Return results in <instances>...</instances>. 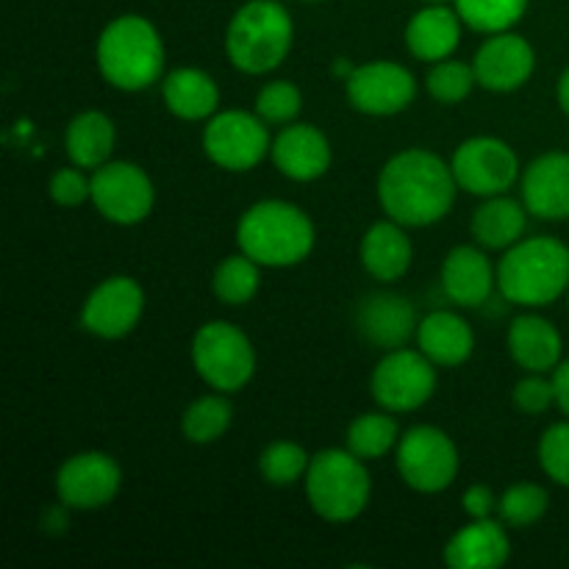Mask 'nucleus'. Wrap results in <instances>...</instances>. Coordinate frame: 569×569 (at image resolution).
Masks as SVG:
<instances>
[{"label":"nucleus","instance_id":"obj_1","mask_svg":"<svg viewBox=\"0 0 569 569\" xmlns=\"http://www.w3.org/2000/svg\"><path fill=\"white\" fill-rule=\"evenodd\" d=\"M453 167L422 148L395 153L378 176V200L389 220L406 228H426L445 220L456 203Z\"/></svg>","mask_w":569,"mask_h":569},{"label":"nucleus","instance_id":"obj_2","mask_svg":"<svg viewBox=\"0 0 569 569\" xmlns=\"http://www.w3.org/2000/svg\"><path fill=\"white\" fill-rule=\"evenodd\" d=\"M498 289L522 309L556 303L569 292V248L556 237L520 239L500 259Z\"/></svg>","mask_w":569,"mask_h":569},{"label":"nucleus","instance_id":"obj_3","mask_svg":"<svg viewBox=\"0 0 569 569\" xmlns=\"http://www.w3.org/2000/svg\"><path fill=\"white\" fill-rule=\"evenodd\" d=\"M237 244L261 267H295L315 250V222L287 200H259L239 217Z\"/></svg>","mask_w":569,"mask_h":569},{"label":"nucleus","instance_id":"obj_4","mask_svg":"<svg viewBox=\"0 0 569 569\" xmlns=\"http://www.w3.org/2000/svg\"><path fill=\"white\" fill-rule=\"evenodd\" d=\"M98 70L122 92H142L164 72V42L150 20L122 14L98 37Z\"/></svg>","mask_w":569,"mask_h":569},{"label":"nucleus","instance_id":"obj_5","mask_svg":"<svg viewBox=\"0 0 569 569\" xmlns=\"http://www.w3.org/2000/svg\"><path fill=\"white\" fill-rule=\"evenodd\" d=\"M295 42V22L278 0H250L231 17L226 53L237 70L264 76L283 64Z\"/></svg>","mask_w":569,"mask_h":569},{"label":"nucleus","instance_id":"obj_6","mask_svg":"<svg viewBox=\"0 0 569 569\" xmlns=\"http://www.w3.org/2000/svg\"><path fill=\"white\" fill-rule=\"evenodd\" d=\"M306 498L317 517L342 526L365 515L372 498V481L365 459L350 453L348 448H328L311 456L309 472L303 478Z\"/></svg>","mask_w":569,"mask_h":569},{"label":"nucleus","instance_id":"obj_7","mask_svg":"<svg viewBox=\"0 0 569 569\" xmlns=\"http://www.w3.org/2000/svg\"><path fill=\"white\" fill-rule=\"evenodd\" d=\"M194 372L214 392H239L256 372V350L242 328L226 320H211L192 339Z\"/></svg>","mask_w":569,"mask_h":569},{"label":"nucleus","instance_id":"obj_8","mask_svg":"<svg viewBox=\"0 0 569 569\" xmlns=\"http://www.w3.org/2000/svg\"><path fill=\"white\" fill-rule=\"evenodd\" d=\"M398 472L415 492H445L459 476V448L437 426H415L395 448Z\"/></svg>","mask_w":569,"mask_h":569},{"label":"nucleus","instance_id":"obj_9","mask_svg":"<svg viewBox=\"0 0 569 569\" xmlns=\"http://www.w3.org/2000/svg\"><path fill=\"white\" fill-rule=\"evenodd\" d=\"M370 392L383 411H417L437 392V365L420 348L387 350L370 378Z\"/></svg>","mask_w":569,"mask_h":569},{"label":"nucleus","instance_id":"obj_10","mask_svg":"<svg viewBox=\"0 0 569 569\" xmlns=\"http://www.w3.org/2000/svg\"><path fill=\"white\" fill-rule=\"evenodd\" d=\"M270 131L259 114L228 109L209 117L203 128V150L228 172H248L270 153Z\"/></svg>","mask_w":569,"mask_h":569},{"label":"nucleus","instance_id":"obj_11","mask_svg":"<svg viewBox=\"0 0 569 569\" xmlns=\"http://www.w3.org/2000/svg\"><path fill=\"white\" fill-rule=\"evenodd\" d=\"M453 176L459 189L476 198H495L506 194L520 178V159L509 142L498 137H472L456 148Z\"/></svg>","mask_w":569,"mask_h":569},{"label":"nucleus","instance_id":"obj_12","mask_svg":"<svg viewBox=\"0 0 569 569\" xmlns=\"http://www.w3.org/2000/svg\"><path fill=\"white\" fill-rule=\"evenodd\" d=\"M94 209L117 226H137L153 211L156 189L148 172L131 161H106L92 170Z\"/></svg>","mask_w":569,"mask_h":569},{"label":"nucleus","instance_id":"obj_13","mask_svg":"<svg viewBox=\"0 0 569 569\" xmlns=\"http://www.w3.org/2000/svg\"><path fill=\"white\" fill-rule=\"evenodd\" d=\"M120 487V465L100 450H83V453L70 456L56 472V495L64 509L98 511L117 498Z\"/></svg>","mask_w":569,"mask_h":569},{"label":"nucleus","instance_id":"obj_14","mask_svg":"<svg viewBox=\"0 0 569 569\" xmlns=\"http://www.w3.org/2000/svg\"><path fill=\"white\" fill-rule=\"evenodd\" d=\"M350 106L361 114L392 117L409 109L417 98V81L398 61H367L345 81Z\"/></svg>","mask_w":569,"mask_h":569},{"label":"nucleus","instance_id":"obj_15","mask_svg":"<svg viewBox=\"0 0 569 569\" xmlns=\"http://www.w3.org/2000/svg\"><path fill=\"white\" fill-rule=\"evenodd\" d=\"M144 292L128 276H111L89 292L81 309V326L100 339H122L139 326Z\"/></svg>","mask_w":569,"mask_h":569},{"label":"nucleus","instance_id":"obj_16","mask_svg":"<svg viewBox=\"0 0 569 569\" xmlns=\"http://www.w3.org/2000/svg\"><path fill=\"white\" fill-rule=\"evenodd\" d=\"M533 67H537V53L531 42L515 31L489 33L472 59L478 87L489 92H515L526 87L528 78L533 76Z\"/></svg>","mask_w":569,"mask_h":569},{"label":"nucleus","instance_id":"obj_17","mask_svg":"<svg viewBox=\"0 0 569 569\" xmlns=\"http://www.w3.org/2000/svg\"><path fill=\"white\" fill-rule=\"evenodd\" d=\"M270 156L278 172L298 183H309L326 176L333 159L328 137L309 122L283 126L281 133L272 139Z\"/></svg>","mask_w":569,"mask_h":569},{"label":"nucleus","instance_id":"obj_18","mask_svg":"<svg viewBox=\"0 0 569 569\" xmlns=\"http://www.w3.org/2000/svg\"><path fill=\"white\" fill-rule=\"evenodd\" d=\"M522 203L539 220H569V153H545L526 167Z\"/></svg>","mask_w":569,"mask_h":569},{"label":"nucleus","instance_id":"obj_19","mask_svg":"<svg viewBox=\"0 0 569 569\" xmlns=\"http://www.w3.org/2000/svg\"><path fill=\"white\" fill-rule=\"evenodd\" d=\"M417 311L406 298L392 292H376L361 300L356 311V328L367 342L383 350L403 348L411 337H417Z\"/></svg>","mask_w":569,"mask_h":569},{"label":"nucleus","instance_id":"obj_20","mask_svg":"<svg viewBox=\"0 0 569 569\" xmlns=\"http://www.w3.org/2000/svg\"><path fill=\"white\" fill-rule=\"evenodd\" d=\"M498 287V270L492 267L483 248L459 244L445 256L442 264V289L456 306L478 309L489 300L492 289Z\"/></svg>","mask_w":569,"mask_h":569},{"label":"nucleus","instance_id":"obj_21","mask_svg":"<svg viewBox=\"0 0 569 569\" xmlns=\"http://www.w3.org/2000/svg\"><path fill=\"white\" fill-rule=\"evenodd\" d=\"M511 542L503 522L472 520L445 545V565L453 569H500L509 561Z\"/></svg>","mask_w":569,"mask_h":569},{"label":"nucleus","instance_id":"obj_22","mask_svg":"<svg viewBox=\"0 0 569 569\" xmlns=\"http://www.w3.org/2000/svg\"><path fill=\"white\" fill-rule=\"evenodd\" d=\"M461 26H465V20L448 3H428L406 26V44H409L415 59L437 64V61L450 59L456 53L461 42Z\"/></svg>","mask_w":569,"mask_h":569},{"label":"nucleus","instance_id":"obj_23","mask_svg":"<svg viewBox=\"0 0 569 569\" xmlns=\"http://www.w3.org/2000/svg\"><path fill=\"white\" fill-rule=\"evenodd\" d=\"M359 256L365 270L376 281L392 283L409 272L415 248H411V239L406 237V226L395 220H381L367 228V233L361 237Z\"/></svg>","mask_w":569,"mask_h":569},{"label":"nucleus","instance_id":"obj_24","mask_svg":"<svg viewBox=\"0 0 569 569\" xmlns=\"http://www.w3.org/2000/svg\"><path fill=\"white\" fill-rule=\"evenodd\" d=\"M417 348L437 367H459L476 350V333L456 311H431L417 326Z\"/></svg>","mask_w":569,"mask_h":569},{"label":"nucleus","instance_id":"obj_25","mask_svg":"<svg viewBox=\"0 0 569 569\" xmlns=\"http://www.w3.org/2000/svg\"><path fill=\"white\" fill-rule=\"evenodd\" d=\"M509 356L526 372L556 370L561 361V333L550 320L539 315H520L509 328Z\"/></svg>","mask_w":569,"mask_h":569},{"label":"nucleus","instance_id":"obj_26","mask_svg":"<svg viewBox=\"0 0 569 569\" xmlns=\"http://www.w3.org/2000/svg\"><path fill=\"white\" fill-rule=\"evenodd\" d=\"M161 98L178 120L200 122L217 114L220 89L209 72L198 70V67H178L161 81Z\"/></svg>","mask_w":569,"mask_h":569},{"label":"nucleus","instance_id":"obj_27","mask_svg":"<svg viewBox=\"0 0 569 569\" xmlns=\"http://www.w3.org/2000/svg\"><path fill=\"white\" fill-rule=\"evenodd\" d=\"M528 214L526 203L506 198V194H495L487 198L472 214V237L483 250H509L517 244L526 233Z\"/></svg>","mask_w":569,"mask_h":569},{"label":"nucleus","instance_id":"obj_28","mask_svg":"<svg viewBox=\"0 0 569 569\" xmlns=\"http://www.w3.org/2000/svg\"><path fill=\"white\" fill-rule=\"evenodd\" d=\"M114 142V122L103 111H81L78 117H72L64 133L67 156L81 170H98L106 161H111Z\"/></svg>","mask_w":569,"mask_h":569},{"label":"nucleus","instance_id":"obj_29","mask_svg":"<svg viewBox=\"0 0 569 569\" xmlns=\"http://www.w3.org/2000/svg\"><path fill=\"white\" fill-rule=\"evenodd\" d=\"M400 442V426L392 417V411H372V415L356 417L348 426V437H345V448L356 453L365 461L383 459L389 450L398 448Z\"/></svg>","mask_w":569,"mask_h":569},{"label":"nucleus","instance_id":"obj_30","mask_svg":"<svg viewBox=\"0 0 569 569\" xmlns=\"http://www.w3.org/2000/svg\"><path fill=\"white\" fill-rule=\"evenodd\" d=\"M233 406L228 403L226 392L203 395V398L192 400L189 409L181 417L183 437L192 445H211L222 439L231 428Z\"/></svg>","mask_w":569,"mask_h":569},{"label":"nucleus","instance_id":"obj_31","mask_svg":"<svg viewBox=\"0 0 569 569\" xmlns=\"http://www.w3.org/2000/svg\"><path fill=\"white\" fill-rule=\"evenodd\" d=\"M261 287V264L250 259L248 253L228 256L217 264L214 278H211V289H214L217 300L226 306H244L256 298Z\"/></svg>","mask_w":569,"mask_h":569},{"label":"nucleus","instance_id":"obj_32","mask_svg":"<svg viewBox=\"0 0 569 569\" xmlns=\"http://www.w3.org/2000/svg\"><path fill=\"white\" fill-rule=\"evenodd\" d=\"M467 28L481 33L511 31L522 20L528 0H453Z\"/></svg>","mask_w":569,"mask_h":569},{"label":"nucleus","instance_id":"obj_33","mask_svg":"<svg viewBox=\"0 0 569 569\" xmlns=\"http://www.w3.org/2000/svg\"><path fill=\"white\" fill-rule=\"evenodd\" d=\"M309 465L311 456L298 442H289V439H278V442L267 445L259 456V472L270 487H292V483L303 481Z\"/></svg>","mask_w":569,"mask_h":569},{"label":"nucleus","instance_id":"obj_34","mask_svg":"<svg viewBox=\"0 0 569 569\" xmlns=\"http://www.w3.org/2000/svg\"><path fill=\"white\" fill-rule=\"evenodd\" d=\"M550 509V495L539 483H515L498 500V515L506 528L537 526Z\"/></svg>","mask_w":569,"mask_h":569},{"label":"nucleus","instance_id":"obj_35","mask_svg":"<svg viewBox=\"0 0 569 569\" xmlns=\"http://www.w3.org/2000/svg\"><path fill=\"white\" fill-rule=\"evenodd\" d=\"M476 83L478 78H476V70H472V64H467V61H456V59L437 61L426 78L428 94H431L437 103H445V106L461 103V100L472 92Z\"/></svg>","mask_w":569,"mask_h":569},{"label":"nucleus","instance_id":"obj_36","mask_svg":"<svg viewBox=\"0 0 569 569\" xmlns=\"http://www.w3.org/2000/svg\"><path fill=\"white\" fill-rule=\"evenodd\" d=\"M303 109V94L292 81H270L256 94V114L267 126H289Z\"/></svg>","mask_w":569,"mask_h":569},{"label":"nucleus","instance_id":"obj_37","mask_svg":"<svg viewBox=\"0 0 569 569\" xmlns=\"http://www.w3.org/2000/svg\"><path fill=\"white\" fill-rule=\"evenodd\" d=\"M539 467L559 487L569 489V420L556 422L539 439Z\"/></svg>","mask_w":569,"mask_h":569},{"label":"nucleus","instance_id":"obj_38","mask_svg":"<svg viewBox=\"0 0 569 569\" xmlns=\"http://www.w3.org/2000/svg\"><path fill=\"white\" fill-rule=\"evenodd\" d=\"M511 398L522 415H545L556 403L553 378H545L542 372H528L526 378L515 383Z\"/></svg>","mask_w":569,"mask_h":569},{"label":"nucleus","instance_id":"obj_39","mask_svg":"<svg viewBox=\"0 0 569 569\" xmlns=\"http://www.w3.org/2000/svg\"><path fill=\"white\" fill-rule=\"evenodd\" d=\"M50 198L64 209H76L92 198V178H87L81 167H64L50 178Z\"/></svg>","mask_w":569,"mask_h":569},{"label":"nucleus","instance_id":"obj_40","mask_svg":"<svg viewBox=\"0 0 569 569\" xmlns=\"http://www.w3.org/2000/svg\"><path fill=\"white\" fill-rule=\"evenodd\" d=\"M461 506H465L467 517H472V520H487L498 509V498H495V492L487 483H472L465 492V498H461Z\"/></svg>","mask_w":569,"mask_h":569},{"label":"nucleus","instance_id":"obj_41","mask_svg":"<svg viewBox=\"0 0 569 569\" xmlns=\"http://www.w3.org/2000/svg\"><path fill=\"white\" fill-rule=\"evenodd\" d=\"M553 387H556V406L567 415L569 420V359L559 361L553 370Z\"/></svg>","mask_w":569,"mask_h":569},{"label":"nucleus","instance_id":"obj_42","mask_svg":"<svg viewBox=\"0 0 569 569\" xmlns=\"http://www.w3.org/2000/svg\"><path fill=\"white\" fill-rule=\"evenodd\" d=\"M556 98H559V106L561 111L569 117V67L565 72H561L559 78V87H556Z\"/></svg>","mask_w":569,"mask_h":569},{"label":"nucleus","instance_id":"obj_43","mask_svg":"<svg viewBox=\"0 0 569 569\" xmlns=\"http://www.w3.org/2000/svg\"><path fill=\"white\" fill-rule=\"evenodd\" d=\"M353 70H356V64H350L348 59H339L337 64H333V76H339V78H342V81H348L350 72H353Z\"/></svg>","mask_w":569,"mask_h":569},{"label":"nucleus","instance_id":"obj_44","mask_svg":"<svg viewBox=\"0 0 569 569\" xmlns=\"http://www.w3.org/2000/svg\"><path fill=\"white\" fill-rule=\"evenodd\" d=\"M426 3H431V6H442V3H450V0H426Z\"/></svg>","mask_w":569,"mask_h":569},{"label":"nucleus","instance_id":"obj_45","mask_svg":"<svg viewBox=\"0 0 569 569\" xmlns=\"http://www.w3.org/2000/svg\"><path fill=\"white\" fill-rule=\"evenodd\" d=\"M306 3H320V0H306Z\"/></svg>","mask_w":569,"mask_h":569}]
</instances>
